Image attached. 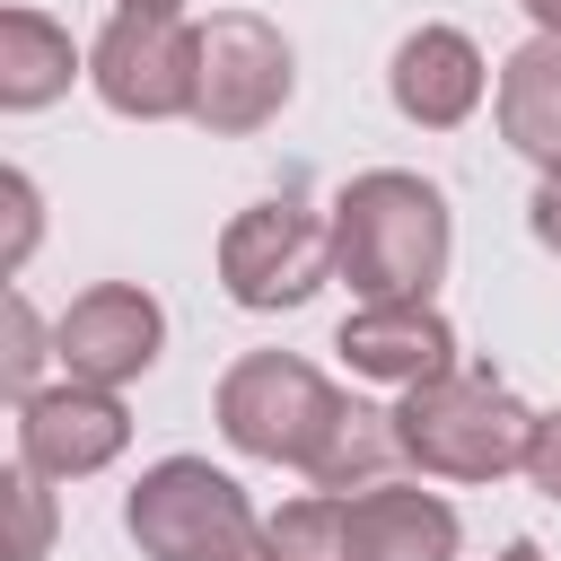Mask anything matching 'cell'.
<instances>
[{"label": "cell", "mask_w": 561, "mask_h": 561, "mask_svg": "<svg viewBox=\"0 0 561 561\" xmlns=\"http://www.w3.org/2000/svg\"><path fill=\"white\" fill-rule=\"evenodd\" d=\"M342 500H351V561H456V543H465V517L438 491L377 482V491H342Z\"/></svg>", "instance_id": "obj_12"}, {"label": "cell", "mask_w": 561, "mask_h": 561, "mask_svg": "<svg viewBox=\"0 0 561 561\" xmlns=\"http://www.w3.org/2000/svg\"><path fill=\"white\" fill-rule=\"evenodd\" d=\"M9 508H18V543H9V561H44V543H53V491H44V473L9 465Z\"/></svg>", "instance_id": "obj_17"}, {"label": "cell", "mask_w": 561, "mask_h": 561, "mask_svg": "<svg viewBox=\"0 0 561 561\" xmlns=\"http://www.w3.org/2000/svg\"><path fill=\"white\" fill-rule=\"evenodd\" d=\"M53 351H61V368H70L79 386L123 394L131 377L158 368V351H167V307H158L140 280H96V289H79V298L61 307Z\"/></svg>", "instance_id": "obj_8"}, {"label": "cell", "mask_w": 561, "mask_h": 561, "mask_svg": "<svg viewBox=\"0 0 561 561\" xmlns=\"http://www.w3.org/2000/svg\"><path fill=\"white\" fill-rule=\"evenodd\" d=\"M0 202H9V272H18V263L35 254V184L9 167V175H0Z\"/></svg>", "instance_id": "obj_18"}, {"label": "cell", "mask_w": 561, "mask_h": 561, "mask_svg": "<svg viewBox=\"0 0 561 561\" xmlns=\"http://www.w3.org/2000/svg\"><path fill=\"white\" fill-rule=\"evenodd\" d=\"M526 482H535L543 500H561V412H543V421H535V447H526Z\"/></svg>", "instance_id": "obj_19"}, {"label": "cell", "mask_w": 561, "mask_h": 561, "mask_svg": "<svg viewBox=\"0 0 561 561\" xmlns=\"http://www.w3.org/2000/svg\"><path fill=\"white\" fill-rule=\"evenodd\" d=\"M324 280H333V219L307 210L298 193L254 202V210H237V219L219 228V289H228L237 307H254V316L307 307Z\"/></svg>", "instance_id": "obj_5"}, {"label": "cell", "mask_w": 561, "mask_h": 561, "mask_svg": "<svg viewBox=\"0 0 561 561\" xmlns=\"http://www.w3.org/2000/svg\"><path fill=\"white\" fill-rule=\"evenodd\" d=\"M123 526L149 561H280L272 552V517H254L245 482L219 473L210 456H158L131 500Z\"/></svg>", "instance_id": "obj_3"}, {"label": "cell", "mask_w": 561, "mask_h": 561, "mask_svg": "<svg viewBox=\"0 0 561 561\" xmlns=\"http://www.w3.org/2000/svg\"><path fill=\"white\" fill-rule=\"evenodd\" d=\"M386 88H394V114H403V123H421V131H456V123L482 105L491 70H482V53H473L465 26H412V35L394 44Z\"/></svg>", "instance_id": "obj_11"}, {"label": "cell", "mask_w": 561, "mask_h": 561, "mask_svg": "<svg viewBox=\"0 0 561 561\" xmlns=\"http://www.w3.org/2000/svg\"><path fill=\"white\" fill-rule=\"evenodd\" d=\"M289 88H298V53H289V35L272 18L219 9L202 26V96H193V123L202 131L245 140V131H263L289 105Z\"/></svg>", "instance_id": "obj_7"}, {"label": "cell", "mask_w": 561, "mask_h": 561, "mask_svg": "<svg viewBox=\"0 0 561 561\" xmlns=\"http://www.w3.org/2000/svg\"><path fill=\"white\" fill-rule=\"evenodd\" d=\"M526 18H535V35H561V0H517Z\"/></svg>", "instance_id": "obj_21"}, {"label": "cell", "mask_w": 561, "mask_h": 561, "mask_svg": "<svg viewBox=\"0 0 561 561\" xmlns=\"http://www.w3.org/2000/svg\"><path fill=\"white\" fill-rule=\"evenodd\" d=\"M500 140L561 175V35H535L500 61Z\"/></svg>", "instance_id": "obj_13"}, {"label": "cell", "mask_w": 561, "mask_h": 561, "mask_svg": "<svg viewBox=\"0 0 561 561\" xmlns=\"http://www.w3.org/2000/svg\"><path fill=\"white\" fill-rule=\"evenodd\" d=\"M88 88L123 123H175V114H193V96H202V26L149 18V9H114L105 35L88 44Z\"/></svg>", "instance_id": "obj_6"}, {"label": "cell", "mask_w": 561, "mask_h": 561, "mask_svg": "<svg viewBox=\"0 0 561 561\" xmlns=\"http://www.w3.org/2000/svg\"><path fill=\"white\" fill-rule=\"evenodd\" d=\"M535 421L500 377H473V368H447L430 386H412L394 403V438H403V465L438 473V482H500V473H526V447H535Z\"/></svg>", "instance_id": "obj_2"}, {"label": "cell", "mask_w": 561, "mask_h": 561, "mask_svg": "<svg viewBox=\"0 0 561 561\" xmlns=\"http://www.w3.org/2000/svg\"><path fill=\"white\" fill-rule=\"evenodd\" d=\"M123 9H149V18H184V0H123Z\"/></svg>", "instance_id": "obj_23"}, {"label": "cell", "mask_w": 561, "mask_h": 561, "mask_svg": "<svg viewBox=\"0 0 561 561\" xmlns=\"http://www.w3.org/2000/svg\"><path fill=\"white\" fill-rule=\"evenodd\" d=\"M79 70L88 61L70 53V26H53L44 9H0V114H44Z\"/></svg>", "instance_id": "obj_14"}, {"label": "cell", "mask_w": 561, "mask_h": 561, "mask_svg": "<svg viewBox=\"0 0 561 561\" xmlns=\"http://www.w3.org/2000/svg\"><path fill=\"white\" fill-rule=\"evenodd\" d=\"M210 412H219V438H228L237 456L316 473L324 447H333L342 421H351V394H333V386H324L307 359H289V351H245V359L219 377Z\"/></svg>", "instance_id": "obj_4"}, {"label": "cell", "mask_w": 561, "mask_h": 561, "mask_svg": "<svg viewBox=\"0 0 561 561\" xmlns=\"http://www.w3.org/2000/svg\"><path fill=\"white\" fill-rule=\"evenodd\" d=\"M44 359H61V351H53L44 316L26 307V289H9V298H0V386H9V403L44 394V386H35V368H44Z\"/></svg>", "instance_id": "obj_16"}, {"label": "cell", "mask_w": 561, "mask_h": 561, "mask_svg": "<svg viewBox=\"0 0 561 561\" xmlns=\"http://www.w3.org/2000/svg\"><path fill=\"white\" fill-rule=\"evenodd\" d=\"M491 561H543V543H535V535H508V543H500Z\"/></svg>", "instance_id": "obj_22"}, {"label": "cell", "mask_w": 561, "mask_h": 561, "mask_svg": "<svg viewBox=\"0 0 561 561\" xmlns=\"http://www.w3.org/2000/svg\"><path fill=\"white\" fill-rule=\"evenodd\" d=\"M447 193L412 167H368L333 193V272L359 289V307H403L447 280Z\"/></svg>", "instance_id": "obj_1"}, {"label": "cell", "mask_w": 561, "mask_h": 561, "mask_svg": "<svg viewBox=\"0 0 561 561\" xmlns=\"http://www.w3.org/2000/svg\"><path fill=\"white\" fill-rule=\"evenodd\" d=\"M272 552H280V561H351V500H342V491H298V500H280Z\"/></svg>", "instance_id": "obj_15"}, {"label": "cell", "mask_w": 561, "mask_h": 561, "mask_svg": "<svg viewBox=\"0 0 561 561\" xmlns=\"http://www.w3.org/2000/svg\"><path fill=\"white\" fill-rule=\"evenodd\" d=\"M526 228H535V245H543V254H561V175H543V184H535Z\"/></svg>", "instance_id": "obj_20"}, {"label": "cell", "mask_w": 561, "mask_h": 561, "mask_svg": "<svg viewBox=\"0 0 561 561\" xmlns=\"http://www.w3.org/2000/svg\"><path fill=\"white\" fill-rule=\"evenodd\" d=\"M333 351L351 359V377H368V386H394V394H412V386H430V377H447V368H456V333H447V316H438L430 298H403V307H359V316H342Z\"/></svg>", "instance_id": "obj_10"}, {"label": "cell", "mask_w": 561, "mask_h": 561, "mask_svg": "<svg viewBox=\"0 0 561 561\" xmlns=\"http://www.w3.org/2000/svg\"><path fill=\"white\" fill-rule=\"evenodd\" d=\"M123 447H131V412H123V394H105V386L61 377V386H44V394L18 403V465L44 473V482H88V473H105Z\"/></svg>", "instance_id": "obj_9"}]
</instances>
